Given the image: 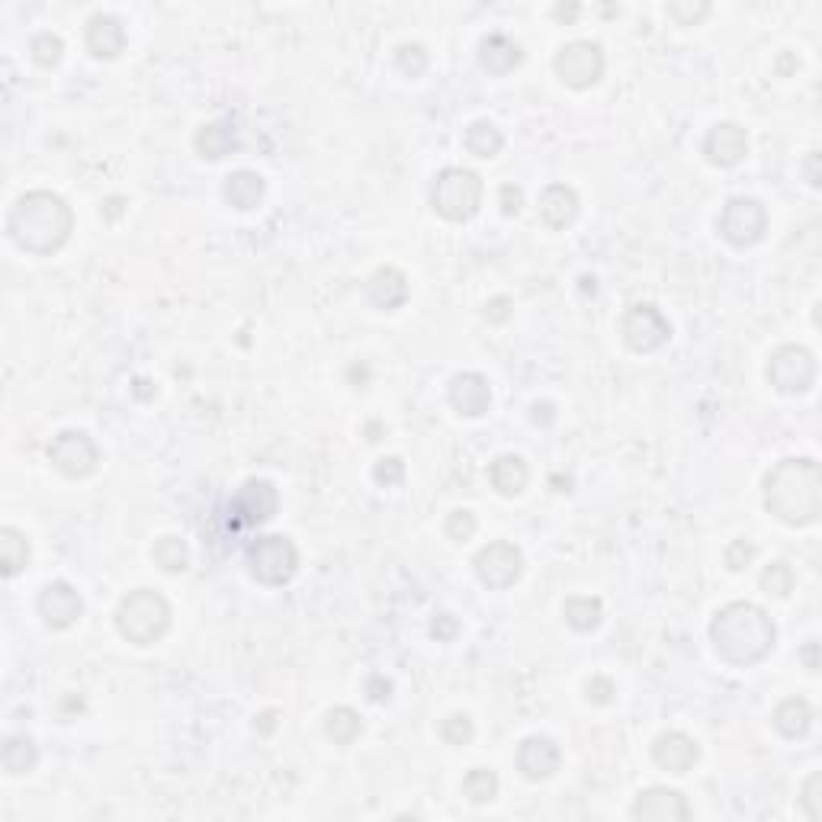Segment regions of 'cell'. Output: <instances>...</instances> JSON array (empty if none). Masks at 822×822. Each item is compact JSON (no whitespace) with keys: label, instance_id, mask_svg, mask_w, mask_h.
Wrapping results in <instances>:
<instances>
[{"label":"cell","instance_id":"cell-1","mask_svg":"<svg viewBox=\"0 0 822 822\" xmlns=\"http://www.w3.org/2000/svg\"><path fill=\"white\" fill-rule=\"evenodd\" d=\"M7 232L20 251L45 257L68 245L74 232V212L52 190H29L13 203L7 216Z\"/></svg>","mask_w":822,"mask_h":822},{"label":"cell","instance_id":"cell-2","mask_svg":"<svg viewBox=\"0 0 822 822\" xmlns=\"http://www.w3.org/2000/svg\"><path fill=\"white\" fill-rule=\"evenodd\" d=\"M774 639H778V627L761 611L758 604L749 601H733L717 611L710 623V643L717 649V656L736 668H749L761 659L771 656Z\"/></svg>","mask_w":822,"mask_h":822},{"label":"cell","instance_id":"cell-3","mask_svg":"<svg viewBox=\"0 0 822 822\" xmlns=\"http://www.w3.org/2000/svg\"><path fill=\"white\" fill-rule=\"evenodd\" d=\"M765 508L790 527L813 524L822 511V469L816 460H784L765 479Z\"/></svg>","mask_w":822,"mask_h":822},{"label":"cell","instance_id":"cell-4","mask_svg":"<svg viewBox=\"0 0 822 822\" xmlns=\"http://www.w3.org/2000/svg\"><path fill=\"white\" fill-rule=\"evenodd\" d=\"M116 630L135 646H155L171 630V604L151 588L129 591L116 607Z\"/></svg>","mask_w":822,"mask_h":822},{"label":"cell","instance_id":"cell-5","mask_svg":"<svg viewBox=\"0 0 822 822\" xmlns=\"http://www.w3.org/2000/svg\"><path fill=\"white\" fill-rule=\"evenodd\" d=\"M431 206L447 222H469L482 206V177L469 167H444L431 184Z\"/></svg>","mask_w":822,"mask_h":822},{"label":"cell","instance_id":"cell-6","mask_svg":"<svg viewBox=\"0 0 822 822\" xmlns=\"http://www.w3.org/2000/svg\"><path fill=\"white\" fill-rule=\"evenodd\" d=\"M248 572L254 575V582H261L267 588H283L293 582V575L299 572V550L296 543L283 534H267L257 537L248 546Z\"/></svg>","mask_w":822,"mask_h":822},{"label":"cell","instance_id":"cell-7","mask_svg":"<svg viewBox=\"0 0 822 822\" xmlns=\"http://www.w3.org/2000/svg\"><path fill=\"white\" fill-rule=\"evenodd\" d=\"M768 383L781 395H803L816 383V357L800 344H781L768 357Z\"/></svg>","mask_w":822,"mask_h":822},{"label":"cell","instance_id":"cell-8","mask_svg":"<svg viewBox=\"0 0 822 822\" xmlns=\"http://www.w3.org/2000/svg\"><path fill=\"white\" fill-rule=\"evenodd\" d=\"M720 238L726 245L733 248H752L758 245L761 238H765V228H768V212L758 200L752 196H733L723 212H720Z\"/></svg>","mask_w":822,"mask_h":822},{"label":"cell","instance_id":"cell-9","mask_svg":"<svg viewBox=\"0 0 822 822\" xmlns=\"http://www.w3.org/2000/svg\"><path fill=\"white\" fill-rule=\"evenodd\" d=\"M556 74L572 90H588L604 78V52L598 42H569L556 52Z\"/></svg>","mask_w":822,"mask_h":822},{"label":"cell","instance_id":"cell-10","mask_svg":"<svg viewBox=\"0 0 822 822\" xmlns=\"http://www.w3.org/2000/svg\"><path fill=\"white\" fill-rule=\"evenodd\" d=\"M49 463L65 479H87L97 473L100 450L84 431H62L49 444Z\"/></svg>","mask_w":822,"mask_h":822},{"label":"cell","instance_id":"cell-11","mask_svg":"<svg viewBox=\"0 0 822 822\" xmlns=\"http://www.w3.org/2000/svg\"><path fill=\"white\" fill-rule=\"evenodd\" d=\"M620 338L633 354H652V350H659L668 338H672V325H668V318L656 306L639 302V306L627 309V315H623Z\"/></svg>","mask_w":822,"mask_h":822},{"label":"cell","instance_id":"cell-12","mask_svg":"<svg viewBox=\"0 0 822 822\" xmlns=\"http://www.w3.org/2000/svg\"><path fill=\"white\" fill-rule=\"evenodd\" d=\"M473 569L479 575V582L492 591L511 588L517 578L524 575V553L517 550L508 540H495L489 546H482L473 559Z\"/></svg>","mask_w":822,"mask_h":822},{"label":"cell","instance_id":"cell-13","mask_svg":"<svg viewBox=\"0 0 822 822\" xmlns=\"http://www.w3.org/2000/svg\"><path fill=\"white\" fill-rule=\"evenodd\" d=\"M277 508H280V495L273 489V482H267V479H248L232 501L238 524H245V527H261V524L273 521Z\"/></svg>","mask_w":822,"mask_h":822},{"label":"cell","instance_id":"cell-14","mask_svg":"<svg viewBox=\"0 0 822 822\" xmlns=\"http://www.w3.org/2000/svg\"><path fill=\"white\" fill-rule=\"evenodd\" d=\"M84 601L68 582H49L39 591V617L49 630H68L81 620Z\"/></svg>","mask_w":822,"mask_h":822},{"label":"cell","instance_id":"cell-15","mask_svg":"<svg viewBox=\"0 0 822 822\" xmlns=\"http://www.w3.org/2000/svg\"><path fill=\"white\" fill-rule=\"evenodd\" d=\"M633 819H646V822H688L691 803L684 800L681 790L672 787H646L643 794L633 800Z\"/></svg>","mask_w":822,"mask_h":822},{"label":"cell","instance_id":"cell-16","mask_svg":"<svg viewBox=\"0 0 822 822\" xmlns=\"http://www.w3.org/2000/svg\"><path fill=\"white\" fill-rule=\"evenodd\" d=\"M559 745L550 736H527L517 745V771L527 781H546L559 771Z\"/></svg>","mask_w":822,"mask_h":822},{"label":"cell","instance_id":"cell-17","mask_svg":"<svg viewBox=\"0 0 822 822\" xmlns=\"http://www.w3.org/2000/svg\"><path fill=\"white\" fill-rule=\"evenodd\" d=\"M749 155V135L736 123H717L704 139V158L713 167H736Z\"/></svg>","mask_w":822,"mask_h":822},{"label":"cell","instance_id":"cell-18","mask_svg":"<svg viewBox=\"0 0 822 822\" xmlns=\"http://www.w3.org/2000/svg\"><path fill=\"white\" fill-rule=\"evenodd\" d=\"M450 405L463 418H482L492 405V386L482 373H456L450 379Z\"/></svg>","mask_w":822,"mask_h":822},{"label":"cell","instance_id":"cell-19","mask_svg":"<svg viewBox=\"0 0 822 822\" xmlns=\"http://www.w3.org/2000/svg\"><path fill=\"white\" fill-rule=\"evenodd\" d=\"M700 758V749L691 736L684 733H662L656 742H652V761L662 768V771H672V774H688Z\"/></svg>","mask_w":822,"mask_h":822},{"label":"cell","instance_id":"cell-20","mask_svg":"<svg viewBox=\"0 0 822 822\" xmlns=\"http://www.w3.org/2000/svg\"><path fill=\"white\" fill-rule=\"evenodd\" d=\"M87 49L100 62H113L126 49V26L113 13H97L87 23Z\"/></svg>","mask_w":822,"mask_h":822},{"label":"cell","instance_id":"cell-21","mask_svg":"<svg viewBox=\"0 0 822 822\" xmlns=\"http://www.w3.org/2000/svg\"><path fill=\"white\" fill-rule=\"evenodd\" d=\"M367 299L379 312H395L408 299V280L402 270L395 267H379L367 280Z\"/></svg>","mask_w":822,"mask_h":822},{"label":"cell","instance_id":"cell-22","mask_svg":"<svg viewBox=\"0 0 822 822\" xmlns=\"http://www.w3.org/2000/svg\"><path fill=\"white\" fill-rule=\"evenodd\" d=\"M524 62L521 45L514 39H508L505 33H492L479 42V65L492 74V78H501V74L514 71L517 65Z\"/></svg>","mask_w":822,"mask_h":822},{"label":"cell","instance_id":"cell-23","mask_svg":"<svg viewBox=\"0 0 822 822\" xmlns=\"http://www.w3.org/2000/svg\"><path fill=\"white\" fill-rule=\"evenodd\" d=\"M578 193L569 184H550L540 193V219L550 228H566L578 219Z\"/></svg>","mask_w":822,"mask_h":822},{"label":"cell","instance_id":"cell-24","mask_svg":"<svg viewBox=\"0 0 822 822\" xmlns=\"http://www.w3.org/2000/svg\"><path fill=\"white\" fill-rule=\"evenodd\" d=\"M225 203L238 209V212H248V209H257L264 203V193H267V184L264 177L257 171H232L225 177Z\"/></svg>","mask_w":822,"mask_h":822},{"label":"cell","instance_id":"cell-25","mask_svg":"<svg viewBox=\"0 0 822 822\" xmlns=\"http://www.w3.org/2000/svg\"><path fill=\"white\" fill-rule=\"evenodd\" d=\"M489 479H492L498 495L514 498V495H521L527 489L530 469H527V463L517 453H505V456H498V460L489 466Z\"/></svg>","mask_w":822,"mask_h":822},{"label":"cell","instance_id":"cell-26","mask_svg":"<svg viewBox=\"0 0 822 822\" xmlns=\"http://www.w3.org/2000/svg\"><path fill=\"white\" fill-rule=\"evenodd\" d=\"M771 723L784 739H803L813 729V707L806 704L803 697H787L778 704V710H774Z\"/></svg>","mask_w":822,"mask_h":822},{"label":"cell","instance_id":"cell-27","mask_svg":"<svg viewBox=\"0 0 822 822\" xmlns=\"http://www.w3.org/2000/svg\"><path fill=\"white\" fill-rule=\"evenodd\" d=\"M29 566V540L17 527L0 530V575L17 578Z\"/></svg>","mask_w":822,"mask_h":822},{"label":"cell","instance_id":"cell-28","mask_svg":"<svg viewBox=\"0 0 822 822\" xmlns=\"http://www.w3.org/2000/svg\"><path fill=\"white\" fill-rule=\"evenodd\" d=\"M0 761H4V771L13 774V778H23V774L36 771L39 765V749L29 736H10L4 742V752H0Z\"/></svg>","mask_w":822,"mask_h":822},{"label":"cell","instance_id":"cell-29","mask_svg":"<svg viewBox=\"0 0 822 822\" xmlns=\"http://www.w3.org/2000/svg\"><path fill=\"white\" fill-rule=\"evenodd\" d=\"M463 145H466L469 155L489 161V158L498 155L501 148H505V135H501V129L495 123H489V119H476V123L466 129Z\"/></svg>","mask_w":822,"mask_h":822},{"label":"cell","instance_id":"cell-30","mask_svg":"<svg viewBox=\"0 0 822 822\" xmlns=\"http://www.w3.org/2000/svg\"><path fill=\"white\" fill-rule=\"evenodd\" d=\"M562 617L575 630V633H591L601 627V617H604V604L598 598H588V595H575L562 604Z\"/></svg>","mask_w":822,"mask_h":822},{"label":"cell","instance_id":"cell-31","mask_svg":"<svg viewBox=\"0 0 822 822\" xmlns=\"http://www.w3.org/2000/svg\"><path fill=\"white\" fill-rule=\"evenodd\" d=\"M193 145H196V151H200V158L222 161L228 151L235 148V135H232V129H228L225 123H206L200 132H196Z\"/></svg>","mask_w":822,"mask_h":822},{"label":"cell","instance_id":"cell-32","mask_svg":"<svg viewBox=\"0 0 822 822\" xmlns=\"http://www.w3.org/2000/svg\"><path fill=\"white\" fill-rule=\"evenodd\" d=\"M360 733H363V720H360V713L354 707H334V710H328L325 736L334 745H350Z\"/></svg>","mask_w":822,"mask_h":822},{"label":"cell","instance_id":"cell-33","mask_svg":"<svg viewBox=\"0 0 822 822\" xmlns=\"http://www.w3.org/2000/svg\"><path fill=\"white\" fill-rule=\"evenodd\" d=\"M151 559H155V566L164 569L167 575H180L190 566V550L180 537H161L155 543V550H151Z\"/></svg>","mask_w":822,"mask_h":822},{"label":"cell","instance_id":"cell-34","mask_svg":"<svg viewBox=\"0 0 822 822\" xmlns=\"http://www.w3.org/2000/svg\"><path fill=\"white\" fill-rule=\"evenodd\" d=\"M463 797L469 803H492L498 797V774L492 768H473L463 778Z\"/></svg>","mask_w":822,"mask_h":822},{"label":"cell","instance_id":"cell-35","mask_svg":"<svg viewBox=\"0 0 822 822\" xmlns=\"http://www.w3.org/2000/svg\"><path fill=\"white\" fill-rule=\"evenodd\" d=\"M395 68H399L405 78H421L424 71H428V52H424L421 42H402L399 49H395Z\"/></svg>","mask_w":822,"mask_h":822},{"label":"cell","instance_id":"cell-36","mask_svg":"<svg viewBox=\"0 0 822 822\" xmlns=\"http://www.w3.org/2000/svg\"><path fill=\"white\" fill-rule=\"evenodd\" d=\"M29 55H33V62L39 68H55L65 55V42L55 33H39V36H33V42H29Z\"/></svg>","mask_w":822,"mask_h":822},{"label":"cell","instance_id":"cell-37","mask_svg":"<svg viewBox=\"0 0 822 822\" xmlns=\"http://www.w3.org/2000/svg\"><path fill=\"white\" fill-rule=\"evenodd\" d=\"M761 588H765V595L787 598L790 591H794V569H790L787 562H771V566L761 572Z\"/></svg>","mask_w":822,"mask_h":822},{"label":"cell","instance_id":"cell-38","mask_svg":"<svg viewBox=\"0 0 822 822\" xmlns=\"http://www.w3.org/2000/svg\"><path fill=\"white\" fill-rule=\"evenodd\" d=\"M440 739L447 745H469L476 739V726L466 713H450V717L440 723Z\"/></svg>","mask_w":822,"mask_h":822},{"label":"cell","instance_id":"cell-39","mask_svg":"<svg viewBox=\"0 0 822 822\" xmlns=\"http://www.w3.org/2000/svg\"><path fill=\"white\" fill-rule=\"evenodd\" d=\"M668 17L678 26H697L710 17V4L707 0H675V4H668Z\"/></svg>","mask_w":822,"mask_h":822},{"label":"cell","instance_id":"cell-40","mask_svg":"<svg viewBox=\"0 0 822 822\" xmlns=\"http://www.w3.org/2000/svg\"><path fill=\"white\" fill-rule=\"evenodd\" d=\"M476 527H479L476 514H473V511H466V508L453 511V514L447 517V524H444L447 537H450L453 543H469V540L476 537Z\"/></svg>","mask_w":822,"mask_h":822},{"label":"cell","instance_id":"cell-41","mask_svg":"<svg viewBox=\"0 0 822 822\" xmlns=\"http://www.w3.org/2000/svg\"><path fill=\"white\" fill-rule=\"evenodd\" d=\"M819 787H822V774H810V778L803 781V790H800V806L806 810V816H810L813 822L822 819V806H819Z\"/></svg>","mask_w":822,"mask_h":822},{"label":"cell","instance_id":"cell-42","mask_svg":"<svg viewBox=\"0 0 822 822\" xmlns=\"http://www.w3.org/2000/svg\"><path fill=\"white\" fill-rule=\"evenodd\" d=\"M617 694V684L611 678H604V675H595V678H588L585 684V697H588V704H595V707H607L614 700Z\"/></svg>","mask_w":822,"mask_h":822},{"label":"cell","instance_id":"cell-43","mask_svg":"<svg viewBox=\"0 0 822 822\" xmlns=\"http://www.w3.org/2000/svg\"><path fill=\"white\" fill-rule=\"evenodd\" d=\"M752 559H755V543L752 540H733L726 546V566L733 572L749 569Z\"/></svg>","mask_w":822,"mask_h":822},{"label":"cell","instance_id":"cell-44","mask_svg":"<svg viewBox=\"0 0 822 822\" xmlns=\"http://www.w3.org/2000/svg\"><path fill=\"white\" fill-rule=\"evenodd\" d=\"M373 479L379 485H399L405 479V463L399 460V456H386V460H379L373 466Z\"/></svg>","mask_w":822,"mask_h":822},{"label":"cell","instance_id":"cell-45","mask_svg":"<svg viewBox=\"0 0 822 822\" xmlns=\"http://www.w3.org/2000/svg\"><path fill=\"white\" fill-rule=\"evenodd\" d=\"M363 694H367V700H373V704H389L392 700V681L386 675H370L367 684H363Z\"/></svg>","mask_w":822,"mask_h":822},{"label":"cell","instance_id":"cell-46","mask_svg":"<svg viewBox=\"0 0 822 822\" xmlns=\"http://www.w3.org/2000/svg\"><path fill=\"white\" fill-rule=\"evenodd\" d=\"M498 203H501V212H505L508 219H514L524 206V190L517 184H505L498 190Z\"/></svg>","mask_w":822,"mask_h":822},{"label":"cell","instance_id":"cell-47","mask_svg":"<svg viewBox=\"0 0 822 822\" xmlns=\"http://www.w3.org/2000/svg\"><path fill=\"white\" fill-rule=\"evenodd\" d=\"M456 633H460V620H456L453 614H437L434 623H431V636L437 639V643H453Z\"/></svg>","mask_w":822,"mask_h":822},{"label":"cell","instance_id":"cell-48","mask_svg":"<svg viewBox=\"0 0 822 822\" xmlns=\"http://www.w3.org/2000/svg\"><path fill=\"white\" fill-rule=\"evenodd\" d=\"M511 315H514V306L508 296H495L489 299V306H485V318H489L492 325H505Z\"/></svg>","mask_w":822,"mask_h":822},{"label":"cell","instance_id":"cell-49","mask_svg":"<svg viewBox=\"0 0 822 822\" xmlns=\"http://www.w3.org/2000/svg\"><path fill=\"white\" fill-rule=\"evenodd\" d=\"M556 418V405L553 402H534V408H530V421L540 424V428H550Z\"/></svg>","mask_w":822,"mask_h":822},{"label":"cell","instance_id":"cell-50","mask_svg":"<svg viewBox=\"0 0 822 822\" xmlns=\"http://www.w3.org/2000/svg\"><path fill=\"white\" fill-rule=\"evenodd\" d=\"M800 662L810 668V672H819V643L816 639H810V643L800 649Z\"/></svg>","mask_w":822,"mask_h":822},{"label":"cell","instance_id":"cell-51","mask_svg":"<svg viewBox=\"0 0 822 822\" xmlns=\"http://www.w3.org/2000/svg\"><path fill=\"white\" fill-rule=\"evenodd\" d=\"M277 717H280L277 710H264L261 717H257V733H261V736H270L273 729H277Z\"/></svg>","mask_w":822,"mask_h":822},{"label":"cell","instance_id":"cell-52","mask_svg":"<svg viewBox=\"0 0 822 822\" xmlns=\"http://www.w3.org/2000/svg\"><path fill=\"white\" fill-rule=\"evenodd\" d=\"M578 13H582V7H578V4H569V7H566V4H556V7H553V17L562 20V23H575Z\"/></svg>","mask_w":822,"mask_h":822},{"label":"cell","instance_id":"cell-53","mask_svg":"<svg viewBox=\"0 0 822 822\" xmlns=\"http://www.w3.org/2000/svg\"><path fill=\"white\" fill-rule=\"evenodd\" d=\"M806 180H810V187H819V151H810V158H806Z\"/></svg>","mask_w":822,"mask_h":822},{"label":"cell","instance_id":"cell-54","mask_svg":"<svg viewBox=\"0 0 822 822\" xmlns=\"http://www.w3.org/2000/svg\"><path fill=\"white\" fill-rule=\"evenodd\" d=\"M595 283H598L595 277H582V293H591V296H595V293H598V286H595Z\"/></svg>","mask_w":822,"mask_h":822},{"label":"cell","instance_id":"cell-55","mask_svg":"<svg viewBox=\"0 0 822 822\" xmlns=\"http://www.w3.org/2000/svg\"><path fill=\"white\" fill-rule=\"evenodd\" d=\"M787 68H797V62L790 55H781V71H787Z\"/></svg>","mask_w":822,"mask_h":822}]
</instances>
